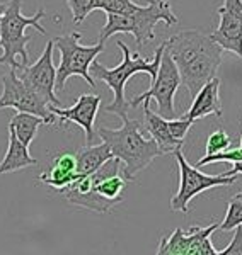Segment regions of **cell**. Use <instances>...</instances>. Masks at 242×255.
Listing matches in <instances>:
<instances>
[{"mask_svg": "<svg viewBox=\"0 0 242 255\" xmlns=\"http://www.w3.org/2000/svg\"><path fill=\"white\" fill-rule=\"evenodd\" d=\"M164 43L179 70L183 85L190 90L191 96H195L210 79L217 77L224 49L212 36L195 29H184Z\"/></svg>", "mask_w": 242, "mask_h": 255, "instance_id": "cell-1", "label": "cell"}, {"mask_svg": "<svg viewBox=\"0 0 242 255\" xmlns=\"http://www.w3.org/2000/svg\"><path fill=\"white\" fill-rule=\"evenodd\" d=\"M126 182V177L121 174V162L114 157L92 174L79 175V179L65 189L63 194L73 206L104 215L121 203Z\"/></svg>", "mask_w": 242, "mask_h": 255, "instance_id": "cell-2", "label": "cell"}, {"mask_svg": "<svg viewBox=\"0 0 242 255\" xmlns=\"http://www.w3.org/2000/svg\"><path fill=\"white\" fill-rule=\"evenodd\" d=\"M123 126L118 129L99 128L97 134L104 143H108L113 155L123 163V175L126 180H133L135 177L145 170L157 157L166 155L152 136L142 133V126L138 121H133L128 116L121 118Z\"/></svg>", "mask_w": 242, "mask_h": 255, "instance_id": "cell-3", "label": "cell"}, {"mask_svg": "<svg viewBox=\"0 0 242 255\" xmlns=\"http://www.w3.org/2000/svg\"><path fill=\"white\" fill-rule=\"evenodd\" d=\"M118 48L121 49L123 58L121 63L114 68H108L102 63H99L97 60L92 61L91 65V75L94 79L102 80L104 84H108V87L113 90L114 99L109 106H106V113L116 114L120 118L128 116V108H130V101L125 96V87L126 82L131 77L137 75V73H149L150 80H154L157 77L159 67H161V60L164 55V49H166V43H162L161 46L155 49V55L150 61L142 58L138 53H131L130 48L126 46L123 41H118Z\"/></svg>", "mask_w": 242, "mask_h": 255, "instance_id": "cell-4", "label": "cell"}, {"mask_svg": "<svg viewBox=\"0 0 242 255\" xmlns=\"http://www.w3.org/2000/svg\"><path fill=\"white\" fill-rule=\"evenodd\" d=\"M164 22L167 27L179 22L178 15L172 12L169 0H147V5H138V9L126 14H106V24L99 32V43H104L114 34L135 36L138 46L155 38V24Z\"/></svg>", "mask_w": 242, "mask_h": 255, "instance_id": "cell-5", "label": "cell"}, {"mask_svg": "<svg viewBox=\"0 0 242 255\" xmlns=\"http://www.w3.org/2000/svg\"><path fill=\"white\" fill-rule=\"evenodd\" d=\"M22 0H9L7 9L2 15L0 22V65H9L10 68L20 70L29 65V53H27V43L31 36L26 34L27 27H34L41 34H46V27L41 26L39 20L46 15V9L41 7L34 15L27 17L20 10Z\"/></svg>", "mask_w": 242, "mask_h": 255, "instance_id": "cell-6", "label": "cell"}, {"mask_svg": "<svg viewBox=\"0 0 242 255\" xmlns=\"http://www.w3.org/2000/svg\"><path fill=\"white\" fill-rule=\"evenodd\" d=\"M82 34L77 31L53 38V44L60 51V67L56 68V90H65L67 80L70 77H82L91 87L96 80L91 75L92 61L104 51V43L97 41L96 44L84 46L80 44Z\"/></svg>", "mask_w": 242, "mask_h": 255, "instance_id": "cell-7", "label": "cell"}, {"mask_svg": "<svg viewBox=\"0 0 242 255\" xmlns=\"http://www.w3.org/2000/svg\"><path fill=\"white\" fill-rule=\"evenodd\" d=\"M172 153H174L176 162H178L179 167V189L171 199L172 211H179L186 215L190 211V203L198 194H202V192L213 187L232 186V184H236L237 175H229V174L208 175L203 174L198 167L190 165L183 155V146L176 148Z\"/></svg>", "mask_w": 242, "mask_h": 255, "instance_id": "cell-8", "label": "cell"}, {"mask_svg": "<svg viewBox=\"0 0 242 255\" xmlns=\"http://www.w3.org/2000/svg\"><path fill=\"white\" fill-rule=\"evenodd\" d=\"M179 85H183L179 70L176 67L172 56L167 53V49H164L157 77L152 80L150 89L147 92L130 99V108H137V106L143 104V102H150L154 99L159 108L157 113L166 119H174L176 118L174 96L178 92Z\"/></svg>", "mask_w": 242, "mask_h": 255, "instance_id": "cell-9", "label": "cell"}, {"mask_svg": "<svg viewBox=\"0 0 242 255\" xmlns=\"http://www.w3.org/2000/svg\"><path fill=\"white\" fill-rule=\"evenodd\" d=\"M3 92L0 96V109L12 108L17 113H31L39 116L44 125H53L56 116L53 114L51 106L39 97L29 85L24 84V80L17 75V68H10L7 75L2 79Z\"/></svg>", "mask_w": 242, "mask_h": 255, "instance_id": "cell-10", "label": "cell"}, {"mask_svg": "<svg viewBox=\"0 0 242 255\" xmlns=\"http://www.w3.org/2000/svg\"><path fill=\"white\" fill-rule=\"evenodd\" d=\"M219 230V225L191 226L190 230L176 228L169 237H164L157 249V255H219V250L212 245V233Z\"/></svg>", "mask_w": 242, "mask_h": 255, "instance_id": "cell-11", "label": "cell"}, {"mask_svg": "<svg viewBox=\"0 0 242 255\" xmlns=\"http://www.w3.org/2000/svg\"><path fill=\"white\" fill-rule=\"evenodd\" d=\"M53 39L48 41L46 46H44L43 53L34 65H26L19 70L20 79L24 80V84L29 85V87L38 94L39 97H43L44 101L50 106H58L60 101L56 97V68L53 65Z\"/></svg>", "mask_w": 242, "mask_h": 255, "instance_id": "cell-12", "label": "cell"}, {"mask_svg": "<svg viewBox=\"0 0 242 255\" xmlns=\"http://www.w3.org/2000/svg\"><path fill=\"white\" fill-rule=\"evenodd\" d=\"M217 12L220 22L210 36L224 51L236 53L242 60V0H224Z\"/></svg>", "mask_w": 242, "mask_h": 255, "instance_id": "cell-13", "label": "cell"}, {"mask_svg": "<svg viewBox=\"0 0 242 255\" xmlns=\"http://www.w3.org/2000/svg\"><path fill=\"white\" fill-rule=\"evenodd\" d=\"M101 106V96H94V94H84L75 101L72 108L61 109L58 106H51V111L56 118H58V125H63L67 121L75 123L80 126L85 133V141L87 145H92L94 141V121L99 113Z\"/></svg>", "mask_w": 242, "mask_h": 255, "instance_id": "cell-14", "label": "cell"}, {"mask_svg": "<svg viewBox=\"0 0 242 255\" xmlns=\"http://www.w3.org/2000/svg\"><path fill=\"white\" fill-rule=\"evenodd\" d=\"M210 114H215L217 118H222V102H220V79L213 77L203 85L198 92L193 96V104L190 106L188 113L183 114V118L198 121L202 118H207Z\"/></svg>", "mask_w": 242, "mask_h": 255, "instance_id": "cell-15", "label": "cell"}, {"mask_svg": "<svg viewBox=\"0 0 242 255\" xmlns=\"http://www.w3.org/2000/svg\"><path fill=\"white\" fill-rule=\"evenodd\" d=\"M143 119H145V129L149 133V136L157 141V145L161 146L164 153H172L176 148L183 146V143L176 141L172 138L169 131V121L166 118H162L159 113H154L150 109L149 102H143Z\"/></svg>", "mask_w": 242, "mask_h": 255, "instance_id": "cell-16", "label": "cell"}, {"mask_svg": "<svg viewBox=\"0 0 242 255\" xmlns=\"http://www.w3.org/2000/svg\"><path fill=\"white\" fill-rule=\"evenodd\" d=\"M38 163V160L31 157L29 146H26L17 138L15 131L9 128V148L5 151V157L0 162V175L9 174V172H17L22 168L32 167Z\"/></svg>", "mask_w": 242, "mask_h": 255, "instance_id": "cell-17", "label": "cell"}, {"mask_svg": "<svg viewBox=\"0 0 242 255\" xmlns=\"http://www.w3.org/2000/svg\"><path fill=\"white\" fill-rule=\"evenodd\" d=\"M77 174L89 175L96 172L108 160L114 158L111 148L108 143L102 141L101 145H87L77 151Z\"/></svg>", "mask_w": 242, "mask_h": 255, "instance_id": "cell-18", "label": "cell"}, {"mask_svg": "<svg viewBox=\"0 0 242 255\" xmlns=\"http://www.w3.org/2000/svg\"><path fill=\"white\" fill-rule=\"evenodd\" d=\"M44 121L36 114L31 113H17L14 118L10 119L9 128L15 131L17 138L24 143L26 146H29L32 143V139L36 138V133H38L39 126H43Z\"/></svg>", "mask_w": 242, "mask_h": 255, "instance_id": "cell-19", "label": "cell"}, {"mask_svg": "<svg viewBox=\"0 0 242 255\" xmlns=\"http://www.w3.org/2000/svg\"><path fill=\"white\" fill-rule=\"evenodd\" d=\"M75 179H79L77 172L65 170V168H60L56 165H51L50 170L43 172V174L38 177L39 182L46 184V186H50L51 189H55V191H61V192L70 186Z\"/></svg>", "mask_w": 242, "mask_h": 255, "instance_id": "cell-20", "label": "cell"}, {"mask_svg": "<svg viewBox=\"0 0 242 255\" xmlns=\"http://www.w3.org/2000/svg\"><path fill=\"white\" fill-rule=\"evenodd\" d=\"M241 225H242V192L236 194L229 201L227 213H225L224 221L219 225V230H222V232H234Z\"/></svg>", "mask_w": 242, "mask_h": 255, "instance_id": "cell-21", "label": "cell"}, {"mask_svg": "<svg viewBox=\"0 0 242 255\" xmlns=\"http://www.w3.org/2000/svg\"><path fill=\"white\" fill-rule=\"evenodd\" d=\"M138 9L133 0H94V10H104L106 14H126Z\"/></svg>", "mask_w": 242, "mask_h": 255, "instance_id": "cell-22", "label": "cell"}, {"mask_svg": "<svg viewBox=\"0 0 242 255\" xmlns=\"http://www.w3.org/2000/svg\"><path fill=\"white\" fill-rule=\"evenodd\" d=\"M242 160V150L239 146L237 148H227V150H222V151H217V153H212V155H205L198 160L196 167H203L207 163H213V162H231V163H236V162H241Z\"/></svg>", "mask_w": 242, "mask_h": 255, "instance_id": "cell-23", "label": "cell"}, {"mask_svg": "<svg viewBox=\"0 0 242 255\" xmlns=\"http://www.w3.org/2000/svg\"><path fill=\"white\" fill-rule=\"evenodd\" d=\"M231 148V138L225 133L224 129H217L208 136L207 139V146H205V155H212L217 151H222Z\"/></svg>", "mask_w": 242, "mask_h": 255, "instance_id": "cell-24", "label": "cell"}, {"mask_svg": "<svg viewBox=\"0 0 242 255\" xmlns=\"http://www.w3.org/2000/svg\"><path fill=\"white\" fill-rule=\"evenodd\" d=\"M73 24H80L94 10V0H67Z\"/></svg>", "mask_w": 242, "mask_h": 255, "instance_id": "cell-25", "label": "cell"}, {"mask_svg": "<svg viewBox=\"0 0 242 255\" xmlns=\"http://www.w3.org/2000/svg\"><path fill=\"white\" fill-rule=\"evenodd\" d=\"M169 121V131L172 134V138L176 139V141L183 143L184 145V138H186L188 131L191 129V126L195 125L196 121H193V119H188V118H174V119H167Z\"/></svg>", "mask_w": 242, "mask_h": 255, "instance_id": "cell-26", "label": "cell"}, {"mask_svg": "<svg viewBox=\"0 0 242 255\" xmlns=\"http://www.w3.org/2000/svg\"><path fill=\"white\" fill-rule=\"evenodd\" d=\"M219 255H242V225L234 230V238L227 249L219 250Z\"/></svg>", "mask_w": 242, "mask_h": 255, "instance_id": "cell-27", "label": "cell"}, {"mask_svg": "<svg viewBox=\"0 0 242 255\" xmlns=\"http://www.w3.org/2000/svg\"><path fill=\"white\" fill-rule=\"evenodd\" d=\"M225 174H229V175H239V174H242V160H241V162L232 163V168L229 172H225Z\"/></svg>", "mask_w": 242, "mask_h": 255, "instance_id": "cell-28", "label": "cell"}, {"mask_svg": "<svg viewBox=\"0 0 242 255\" xmlns=\"http://www.w3.org/2000/svg\"><path fill=\"white\" fill-rule=\"evenodd\" d=\"M7 3H9V2H0V22H2V15H3V12H5V9H7Z\"/></svg>", "mask_w": 242, "mask_h": 255, "instance_id": "cell-29", "label": "cell"}, {"mask_svg": "<svg viewBox=\"0 0 242 255\" xmlns=\"http://www.w3.org/2000/svg\"><path fill=\"white\" fill-rule=\"evenodd\" d=\"M239 148H241V150H242V136H241V145H239Z\"/></svg>", "mask_w": 242, "mask_h": 255, "instance_id": "cell-30", "label": "cell"}]
</instances>
